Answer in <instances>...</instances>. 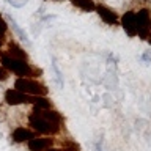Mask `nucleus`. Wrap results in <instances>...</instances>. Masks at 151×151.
Returning <instances> with one entry per match:
<instances>
[{
  "label": "nucleus",
  "instance_id": "2eb2a0df",
  "mask_svg": "<svg viewBox=\"0 0 151 151\" xmlns=\"http://www.w3.org/2000/svg\"><path fill=\"white\" fill-rule=\"evenodd\" d=\"M6 30H8V24L2 16H0V36H3L5 33H6Z\"/></svg>",
  "mask_w": 151,
  "mask_h": 151
},
{
  "label": "nucleus",
  "instance_id": "4468645a",
  "mask_svg": "<svg viewBox=\"0 0 151 151\" xmlns=\"http://www.w3.org/2000/svg\"><path fill=\"white\" fill-rule=\"evenodd\" d=\"M9 71L5 68V66H0V82H5V80H8L9 79Z\"/></svg>",
  "mask_w": 151,
  "mask_h": 151
},
{
  "label": "nucleus",
  "instance_id": "f257e3e1",
  "mask_svg": "<svg viewBox=\"0 0 151 151\" xmlns=\"http://www.w3.org/2000/svg\"><path fill=\"white\" fill-rule=\"evenodd\" d=\"M63 123H65L63 116L55 109H46V110L35 109L28 115V126H30V129L41 135H49V137L57 135L61 131Z\"/></svg>",
  "mask_w": 151,
  "mask_h": 151
},
{
  "label": "nucleus",
  "instance_id": "a211bd4d",
  "mask_svg": "<svg viewBox=\"0 0 151 151\" xmlns=\"http://www.w3.org/2000/svg\"><path fill=\"white\" fill-rule=\"evenodd\" d=\"M57 2H61V0H57Z\"/></svg>",
  "mask_w": 151,
  "mask_h": 151
},
{
  "label": "nucleus",
  "instance_id": "423d86ee",
  "mask_svg": "<svg viewBox=\"0 0 151 151\" xmlns=\"http://www.w3.org/2000/svg\"><path fill=\"white\" fill-rule=\"evenodd\" d=\"M120 24L123 27V30L126 32V35L129 38H135L137 36V17H135V11H126L123 16L120 17Z\"/></svg>",
  "mask_w": 151,
  "mask_h": 151
},
{
  "label": "nucleus",
  "instance_id": "dca6fc26",
  "mask_svg": "<svg viewBox=\"0 0 151 151\" xmlns=\"http://www.w3.org/2000/svg\"><path fill=\"white\" fill-rule=\"evenodd\" d=\"M47 151H63V150H60V148H54V146H52L50 150H47Z\"/></svg>",
  "mask_w": 151,
  "mask_h": 151
},
{
  "label": "nucleus",
  "instance_id": "ddd939ff",
  "mask_svg": "<svg viewBox=\"0 0 151 151\" xmlns=\"http://www.w3.org/2000/svg\"><path fill=\"white\" fill-rule=\"evenodd\" d=\"M61 150L63 151H80V145L71 139H66L61 142Z\"/></svg>",
  "mask_w": 151,
  "mask_h": 151
},
{
  "label": "nucleus",
  "instance_id": "1a4fd4ad",
  "mask_svg": "<svg viewBox=\"0 0 151 151\" xmlns=\"http://www.w3.org/2000/svg\"><path fill=\"white\" fill-rule=\"evenodd\" d=\"M36 135H38V134H36L35 131L28 129V127L17 126L16 129L13 131V134H11V139H13V142H16V143H25V142L32 140V139H35Z\"/></svg>",
  "mask_w": 151,
  "mask_h": 151
},
{
  "label": "nucleus",
  "instance_id": "0eeeda50",
  "mask_svg": "<svg viewBox=\"0 0 151 151\" xmlns=\"http://www.w3.org/2000/svg\"><path fill=\"white\" fill-rule=\"evenodd\" d=\"M27 146L30 151H47L54 146V139L49 135H42V137H35V139L28 140Z\"/></svg>",
  "mask_w": 151,
  "mask_h": 151
},
{
  "label": "nucleus",
  "instance_id": "20e7f679",
  "mask_svg": "<svg viewBox=\"0 0 151 151\" xmlns=\"http://www.w3.org/2000/svg\"><path fill=\"white\" fill-rule=\"evenodd\" d=\"M137 17V36L151 44V11L148 8H142L135 11Z\"/></svg>",
  "mask_w": 151,
  "mask_h": 151
},
{
  "label": "nucleus",
  "instance_id": "7ed1b4c3",
  "mask_svg": "<svg viewBox=\"0 0 151 151\" xmlns=\"http://www.w3.org/2000/svg\"><path fill=\"white\" fill-rule=\"evenodd\" d=\"M14 88L25 94H30V96H47V93H49L44 83L28 77H17L14 80Z\"/></svg>",
  "mask_w": 151,
  "mask_h": 151
},
{
  "label": "nucleus",
  "instance_id": "9d476101",
  "mask_svg": "<svg viewBox=\"0 0 151 151\" xmlns=\"http://www.w3.org/2000/svg\"><path fill=\"white\" fill-rule=\"evenodd\" d=\"M6 54H8L9 57H13V58L28 61V55H27V52L24 50L22 47L17 44V42H14V41H9V42H8V50H6Z\"/></svg>",
  "mask_w": 151,
  "mask_h": 151
},
{
  "label": "nucleus",
  "instance_id": "6e6552de",
  "mask_svg": "<svg viewBox=\"0 0 151 151\" xmlns=\"http://www.w3.org/2000/svg\"><path fill=\"white\" fill-rule=\"evenodd\" d=\"M96 13L101 17V21H104L107 25H118L120 24V17L118 14L113 11L112 8L106 6V5H96Z\"/></svg>",
  "mask_w": 151,
  "mask_h": 151
},
{
  "label": "nucleus",
  "instance_id": "39448f33",
  "mask_svg": "<svg viewBox=\"0 0 151 151\" xmlns=\"http://www.w3.org/2000/svg\"><path fill=\"white\" fill-rule=\"evenodd\" d=\"M38 96H30L16 88H9L5 91V102L8 106H21V104H35Z\"/></svg>",
  "mask_w": 151,
  "mask_h": 151
},
{
  "label": "nucleus",
  "instance_id": "f8f14e48",
  "mask_svg": "<svg viewBox=\"0 0 151 151\" xmlns=\"http://www.w3.org/2000/svg\"><path fill=\"white\" fill-rule=\"evenodd\" d=\"M33 109H42V110L52 109V102H50V99L47 96H38L35 104H33Z\"/></svg>",
  "mask_w": 151,
  "mask_h": 151
},
{
  "label": "nucleus",
  "instance_id": "9b49d317",
  "mask_svg": "<svg viewBox=\"0 0 151 151\" xmlns=\"http://www.w3.org/2000/svg\"><path fill=\"white\" fill-rule=\"evenodd\" d=\"M71 3H73L76 8L82 9L85 13L96 11V3H94V0H71Z\"/></svg>",
  "mask_w": 151,
  "mask_h": 151
},
{
  "label": "nucleus",
  "instance_id": "f3484780",
  "mask_svg": "<svg viewBox=\"0 0 151 151\" xmlns=\"http://www.w3.org/2000/svg\"><path fill=\"white\" fill-rule=\"evenodd\" d=\"M3 36H0V47H2V44H3V40H2Z\"/></svg>",
  "mask_w": 151,
  "mask_h": 151
},
{
  "label": "nucleus",
  "instance_id": "f03ea898",
  "mask_svg": "<svg viewBox=\"0 0 151 151\" xmlns=\"http://www.w3.org/2000/svg\"><path fill=\"white\" fill-rule=\"evenodd\" d=\"M0 61H2V66H5L9 73L16 74L17 77H28V79H32V77H40V76L42 74L41 69L32 66L28 61L13 58V57H9L6 52L0 55Z\"/></svg>",
  "mask_w": 151,
  "mask_h": 151
}]
</instances>
